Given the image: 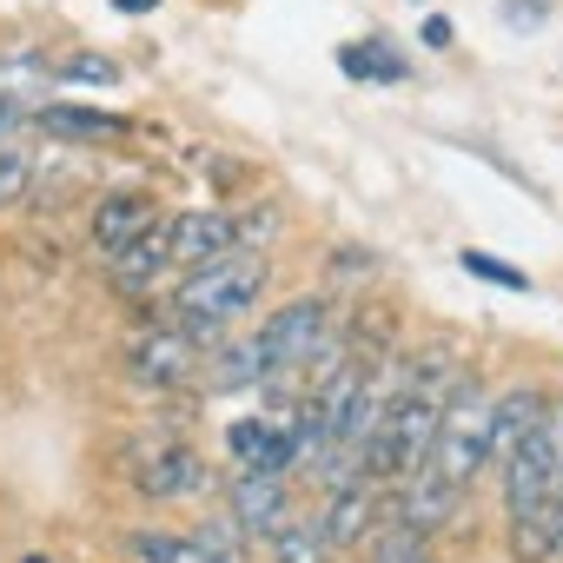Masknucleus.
<instances>
[{
  "instance_id": "obj_11",
  "label": "nucleus",
  "mask_w": 563,
  "mask_h": 563,
  "mask_svg": "<svg viewBox=\"0 0 563 563\" xmlns=\"http://www.w3.org/2000/svg\"><path fill=\"white\" fill-rule=\"evenodd\" d=\"M153 199L146 192H107L100 199V212H93V245L100 252H120V245H133L140 232H153Z\"/></svg>"
},
{
  "instance_id": "obj_27",
  "label": "nucleus",
  "mask_w": 563,
  "mask_h": 563,
  "mask_svg": "<svg viewBox=\"0 0 563 563\" xmlns=\"http://www.w3.org/2000/svg\"><path fill=\"white\" fill-rule=\"evenodd\" d=\"M424 47H451V21L431 14V21H424Z\"/></svg>"
},
{
  "instance_id": "obj_23",
  "label": "nucleus",
  "mask_w": 563,
  "mask_h": 563,
  "mask_svg": "<svg viewBox=\"0 0 563 563\" xmlns=\"http://www.w3.org/2000/svg\"><path fill=\"white\" fill-rule=\"evenodd\" d=\"M464 265H471L477 278H490V286H523V272H510V265L490 258V252H464Z\"/></svg>"
},
{
  "instance_id": "obj_29",
  "label": "nucleus",
  "mask_w": 563,
  "mask_h": 563,
  "mask_svg": "<svg viewBox=\"0 0 563 563\" xmlns=\"http://www.w3.org/2000/svg\"><path fill=\"white\" fill-rule=\"evenodd\" d=\"M113 8H120V14H153L159 0H113Z\"/></svg>"
},
{
  "instance_id": "obj_8",
  "label": "nucleus",
  "mask_w": 563,
  "mask_h": 563,
  "mask_svg": "<svg viewBox=\"0 0 563 563\" xmlns=\"http://www.w3.org/2000/svg\"><path fill=\"white\" fill-rule=\"evenodd\" d=\"M398 484H405V497H398V523H411L418 537L444 530V523H451V510H457V497H464V490H457V484H444L431 464H418V471H411V477H398Z\"/></svg>"
},
{
  "instance_id": "obj_24",
  "label": "nucleus",
  "mask_w": 563,
  "mask_h": 563,
  "mask_svg": "<svg viewBox=\"0 0 563 563\" xmlns=\"http://www.w3.org/2000/svg\"><path fill=\"white\" fill-rule=\"evenodd\" d=\"M21 120H27V100L0 87V140H14V133H21Z\"/></svg>"
},
{
  "instance_id": "obj_4",
  "label": "nucleus",
  "mask_w": 563,
  "mask_h": 563,
  "mask_svg": "<svg viewBox=\"0 0 563 563\" xmlns=\"http://www.w3.org/2000/svg\"><path fill=\"white\" fill-rule=\"evenodd\" d=\"M556 444H550V431L537 424L510 457H504V504H510V517H523V510H537L543 497H550V484H556Z\"/></svg>"
},
{
  "instance_id": "obj_17",
  "label": "nucleus",
  "mask_w": 563,
  "mask_h": 563,
  "mask_svg": "<svg viewBox=\"0 0 563 563\" xmlns=\"http://www.w3.org/2000/svg\"><path fill=\"white\" fill-rule=\"evenodd\" d=\"M272 556H278V563H325V556H332V543H325V530H319V523L286 517V523L272 530Z\"/></svg>"
},
{
  "instance_id": "obj_28",
  "label": "nucleus",
  "mask_w": 563,
  "mask_h": 563,
  "mask_svg": "<svg viewBox=\"0 0 563 563\" xmlns=\"http://www.w3.org/2000/svg\"><path fill=\"white\" fill-rule=\"evenodd\" d=\"M339 272H345V278H358V272H372V252H339Z\"/></svg>"
},
{
  "instance_id": "obj_25",
  "label": "nucleus",
  "mask_w": 563,
  "mask_h": 563,
  "mask_svg": "<svg viewBox=\"0 0 563 563\" xmlns=\"http://www.w3.org/2000/svg\"><path fill=\"white\" fill-rule=\"evenodd\" d=\"M504 27H543V0H504Z\"/></svg>"
},
{
  "instance_id": "obj_19",
  "label": "nucleus",
  "mask_w": 563,
  "mask_h": 563,
  "mask_svg": "<svg viewBox=\"0 0 563 563\" xmlns=\"http://www.w3.org/2000/svg\"><path fill=\"white\" fill-rule=\"evenodd\" d=\"M510 550H517L523 563H550V556H556V550H550V530H543V517H537V510L510 517Z\"/></svg>"
},
{
  "instance_id": "obj_31",
  "label": "nucleus",
  "mask_w": 563,
  "mask_h": 563,
  "mask_svg": "<svg viewBox=\"0 0 563 563\" xmlns=\"http://www.w3.org/2000/svg\"><path fill=\"white\" fill-rule=\"evenodd\" d=\"M418 563H431V556H418Z\"/></svg>"
},
{
  "instance_id": "obj_21",
  "label": "nucleus",
  "mask_w": 563,
  "mask_h": 563,
  "mask_svg": "<svg viewBox=\"0 0 563 563\" xmlns=\"http://www.w3.org/2000/svg\"><path fill=\"white\" fill-rule=\"evenodd\" d=\"M385 47H345V74H372V80H398V60H378Z\"/></svg>"
},
{
  "instance_id": "obj_13",
  "label": "nucleus",
  "mask_w": 563,
  "mask_h": 563,
  "mask_svg": "<svg viewBox=\"0 0 563 563\" xmlns=\"http://www.w3.org/2000/svg\"><path fill=\"white\" fill-rule=\"evenodd\" d=\"M537 424H543V391H523V385H517V391H504V398L490 405V457L504 464V457L537 431Z\"/></svg>"
},
{
  "instance_id": "obj_18",
  "label": "nucleus",
  "mask_w": 563,
  "mask_h": 563,
  "mask_svg": "<svg viewBox=\"0 0 563 563\" xmlns=\"http://www.w3.org/2000/svg\"><path fill=\"white\" fill-rule=\"evenodd\" d=\"M27 179H34V153L14 146V140H0V206H14L27 192Z\"/></svg>"
},
{
  "instance_id": "obj_12",
  "label": "nucleus",
  "mask_w": 563,
  "mask_h": 563,
  "mask_svg": "<svg viewBox=\"0 0 563 563\" xmlns=\"http://www.w3.org/2000/svg\"><path fill=\"white\" fill-rule=\"evenodd\" d=\"M140 490H146V497H192V490H206V464H199V451H186V444H159V451L146 457V471H140Z\"/></svg>"
},
{
  "instance_id": "obj_26",
  "label": "nucleus",
  "mask_w": 563,
  "mask_h": 563,
  "mask_svg": "<svg viewBox=\"0 0 563 563\" xmlns=\"http://www.w3.org/2000/svg\"><path fill=\"white\" fill-rule=\"evenodd\" d=\"M543 431H550V444L563 457V398H543Z\"/></svg>"
},
{
  "instance_id": "obj_16",
  "label": "nucleus",
  "mask_w": 563,
  "mask_h": 563,
  "mask_svg": "<svg viewBox=\"0 0 563 563\" xmlns=\"http://www.w3.org/2000/svg\"><path fill=\"white\" fill-rule=\"evenodd\" d=\"M272 365H265V352H258V339H239V345H225L219 358H212V391H245V385H258Z\"/></svg>"
},
{
  "instance_id": "obj_20",
  "label": "nucleus",
  "mask_w": 563,
  "mask_h": 563,
  "mask_svg": "<svg viewBox=\"0 0 563 563\" xmlns=\"http://www.w3.org/2000/svg\"><path fill=\"white\" fill-rule=\"evenodd\" d=\"M60 74H67V80H80V87H113V80H120V67H113V60H100V54H67V60H60Z\"/></svg>"
},
{
  "instance_id": "obj_3",
  "label": "nucleus",
  "mask_w": 563,
  "mask_h": 563,
  "mask_svg": "<svg viewBox=\"0 0 563 563\" xmlns=\"http://www.w3.org/2000/svg\"><path fill=\"white\" fill-rule=\"evenodd\" d=\"M325 332H332L325 299H292L286 312H272L252 339H258V352H265L272 372H299V365H312L325 352Z\"/></svg>"
},
{
  "instance_id": "obj_22",
  "label": "nucleus",
  "mask_w": 563,
  "mask_h": 563,
  "mask_svg": "<svg viewBox=\"0 0 563 563\" xmlns=\"http://www.w3.org/2000/svg\"><path fill=\"white\" fill-rule=\"evenodd\" d=\"M41 120H47L54 133H107V126H113L107 113H67V107H47Z\"/></svg>"
},
{
  "instance_id": "obj_7",
  "label": "nucleus",
  "mask_w": 563,
  "mask_h": 563,
  "mask_svg": "<svg viewBox=\"0 0 563 563\" xmlns=\"http://www.w3.org/2000/svg\"><path fill=\"white\" fill-rule=\"evenodd\" d=\"M126 365H133V378L140 385H179L186 372H192V339L173 325H159V332H140L133 345H126Z\"/></svg>"
},
{
  "instance_id": "obj_15",
  "label": "nucleus",
  "mask_w": 563,
  "mask_h": 563,
  "mask_svg": "<svg viewBox=\"0 0 563 563\" xmlns=\"http://www.w3.org/2000/svg\"><path fill=\"white\" fill-rule=\"evenodd\" d=\"M133 556L140 563H219L192 530H133Z\"/></svg>"
},
{
  "instance_id": "obj_14",
  "label": "nucleus",
  "mask_w": 563,
  "mask_h": 563,
  "mask_svg": "<svg viewBox=\"0 0 563 563\" xmlns=\"http://www.w3.org/2000/svg\"><path fill=\"white\" fill-rule=\"evenodd\" d=\"M113 258H120V265H113V278H120V292H146L153 278H159V272L173 265V258H166V232H159V225H153V232H140L133 245H120Z\"/></svg>"
},
{
  "instance_id": "obj_9",
  "label": "nucleus",
  "mask_w": 563,
  "mask_h": 563,
  "mask_svg": "<svg viewBox=\"0 0 563 563\" xmlns=\"http://www.w3.org/2000/svg\"><path fill=\"white\" fill-rule=\"evenodd\" d=\"M219 252H232V219L225 212H173V225H166V258L173 265H206Z\"/></svg>"
},
{
  "instance_id": "obj_30",
  "label": "nucleus",
  "mask_w": 563,
  "mask_h": 563,
  "mask_svg": "<svg viewBox=\"0 0 563 563\" xmlns=\"http://www.w3.org/2000/svg\"><path fill=\"white\" fill-rule=\"evenodd\" d=\"M27 563H41V556H27Z\"/></svg>"
},
{
  "instance_id": "obj_6",
  "label": "nucleus",
  "mask_w": 563,
  "mask_h": 563,
  "mask_svg": "<svg viewBox=\"0 0 563 563\" xmlns=\"http://www.w3.org/2000/svg\"><path fill=\"white\" fill-rule=\"evenodd\" d=\"M225 444H232L239 471H272V477H286V471L299 464V457H292V431L272 424V418H239V424L225 431Z\"/></svg>"
},
{
  "instance_id": "obj_10",
  "label": "nucleus",
  "mask_w": 563,
  "mask_h": 563,
  "mask_svg": "<svg viewBox=\"0 0 563 563\" xmlns=\"http://www.w3.org/2000/svg\"><path fill=\"white\" fill-rule=\"evenodd\" d=\"M372 523H378V504H372V484H339L332 490V504H325V517H319V530H325V543H339V550H358L365 537H372Z\"/></svg>"
},
{
  "instance_id": "obj_1",
  "label": "nucleus",
  "mask_w": 563,
  "mask_h": 563,
  "mask_svg": "<svg viewBox=\"0 0 563 563\" xmlns=\"http://www.w3.org/2000/svg\"><path fill=\"white\" fill-rule=\"evenodd\" d=\"M265 278H272V265H265V252H252V245H232V252L192 265V272H186V286L173 292L179 332H186L192 345H199V339H225V325L245 319V312L258 306Z\"/></svg>"
},
{
  "instance_id": "obj_2",
  "label": "nucleus",
  "mask_w": 563,
  "mask_h": 563,
  "mask_svg": "<svg viewBox=\"0 0 563 563\" xmlns=\"http://www.w3.org/2000/svg\"><path fill=\"white\" fill-rule=\"evenodd\" d=\"M444 484H471L484 464H490V398L471 385V378H457V391L444 398V411H438V438H431V457H424Z\"/></svg>"
},
{
  "instance_id": "obj_5",
  "label": "nucleus",
  "mask_w": 563,
  "mask_h": 563,
  "mask_svg": "<svg viewBox=\"0 0 563 563\" xmlns=\"http://www.w3.org/2000/svg\"><path fill=\"white\" fill-rule=\"evenodd\" d=\"M225 504H232V523H239V530H252V537H258V530L272 537L278 523L292 517L286 477H272V471H239V477H232V497H225Z\"/></svg>"
}]
</instances>
